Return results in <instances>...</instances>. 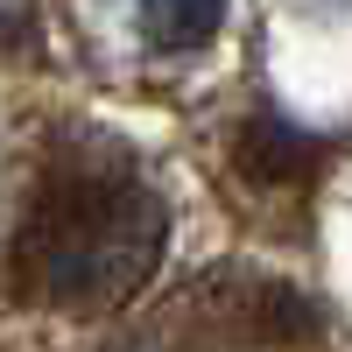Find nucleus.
I'll use <instances>...</instances> for the list:
<instances>
[{
    "label": "nucleus",
    "mask_w": 352,
    "mask_h": 352,
    "mask_svg": "<svg viewBox=\"0 0 352 352\" xmlns=\"http://www.w3.org/2000/svg\"><path fill=\"white\" fill-rule=\"evenodd\" d=\"M169 240L162 197L120 155H56L28 197L14 282L56 310H113L155 275Z\"/></svg>",
    "instance_id": "f257e3e1"
},
{
    "label": "nucleus",
    "mask_w": 352,
    "mask_h": 352,
    "mask_svg": "<svg viewBox=\"0 0 352 352\" xmlns=\"http://www.w3.org/2000/svg\"><path fill=\"white\" fill-rule=\"evenodd\" d=\"M127 8H134L141 36H148L155 50H190V43H204L219 28L226 0H127Z\"/></svg>",
    "instance_id": "f03ea898"
},
{
    "label": "nucleus",
    "mask_w": 352,
    "mask_h": 352,
    "mask_svg": "<svg viewBox=\"0 0 352 352\" xmlns=\"http://www.w3.org/2000/svg\"><path fill=\"white\" fill-rule=\"evenodd\" d=\"M247 162H254L261 176H289L296 162H310V148H303L296 134H282L275 120H261V127H254V148H247Z\"/></svg>",
    "instance_id": "7ed1b4c3"
}]
</instances>
